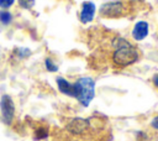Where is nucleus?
I'll return each mask as SVG.
<instances>
[{
    "label": "nucleus",
    "mask_w": 158,
    "mask_h": 141,
    "mask_svg": "<svg viewBox=\"0 0 158 141\" xmlns=\"http://www.w3.org/2000/svg\"><path fill=\"white\" fill-rule=\"evenodd\" d=\"M112 63L118 68H126L136 63L139 58V52L136 46H133L126 38H116L114 41Z\"/></svg>",
    "instance_id": "nucleus-1"
},
{
    "label": "nucleus",
    "mask_w": 158,
    "mask_h": 141,
    "mask_svg": "<svg viewBox=\"0 0 158 141\" xmlns=\"http://www.w3.org/2000/svg\"><path fill=\"white\" fill-rule=\"evenodd\" d=\"M12 14L7 10H0V24L4 25V26H7L12 22Z\"/></svg>",
    "instance_id": "nucleus-9"
},
{
    "label": "nucleus",
    "mask_w": 158,
    "mask_h": 141,
    "mask_svg": "<svg viewBox=\"0 0 158 141\" xmlns=\"http://www.w3.org/2000/svg\"><path fill=\"white\" fill-rule=\"evenodd\" d=\"M95 16V4L91 1H84L81 4L79 19L81 24H89L94 20Z\"/></svg>",
    "instance_id": "nucleus-6"
},
{
    "label": "nucleus",
    "mask_w": 158,
    "mask_h": 141,
    "mask_svg": "<svg viewBox=\"0 0 158 141\" xmlns=\"http://www.w3.org/2000/svg\"><path fill=\"white\" fill-rule=\"evenodd\" d=\"M14 4H15V0H0V7H1L2 10L10 9Z\"/></svg>",
    "instance_id": "nucleus-14"
},
{
    "label": "nucleus",
    "mask_w": 158,
    "mask_h": 141,
    "mask_svg": "<svg viewBox=\"0 0 158 141\" xmlns=\"http://www.w3.org/2000/svg\"><path fill=\"white\" fill-rule=\"evenodd\" d=\"M0 114L2 122L11 125L15 119V104L12 98L9 94H4L0 99Z\"/></svg>",
    "instance_id": "nucleus-4"
},
{
    "label": "nucleus",
    "mask_w": 158,
    "mask_h": 141,
    "mask_svg": "<svg viewBox=\"0 0 158 141\" xmlns=\"http://www.w3.org/2000/svg\"><path fill=\"white\" fill-rule=\"evenodd\" d=\"M128 4L126 1H109L100 6V16L106 19H116L128 12Z\"/></svg>",
    "instance_id": "nucleus-3"
},
{
    "label": "nucleus",
    "mask_w": 158,
    "mask_h": 141,
    "mask_svg": "<svg viewBox=\"0 0 158 141\" xmlns=\"http://www.w3.org/2000/svg\"><path fill=\"white\" fill-rule=\"evenodd\" d=\"M17 4H19L20 7L26 9V10H30V9L33 7L35 0H17Z\"/></svg>",
    "instance_id": "nucleus-13"
},
{
    "label": "nucleus",
    "mask_w": 158,
    "mask_h": 141,
    "mask_svg": "<svg viewBox=\"0 0 158 141\" xmlns=\"http://www.w3.org/2000/svg\"><path fill=\"white\" fill-rule=\"evenodd\" d=\"M73 141H74V140H73Z\"/></svg>",
    "instance_id": "nucleus-18"
},
{
    "label": "nucleus",
    "mask_w": 158,
    "mask_h": 141,
    "mask_svg": "<svg viewBox=\"0 0 158 141\" xmlns=\"http://www.w3.org/2000/svg\"><path fill=\"white\" fill-rule=\"evenodd\" d=\"M48 136V127L42 125V126H38L36 130H35V139L36 140H43Z\"/></svg>",
    "instance_id": "nucleus-10"
},
{
    "label": "nucleus",
    "mask_w": 158,
    "mask_h": 141,
    "mask_svg": "<svg viewBox=\"0 0 158 141\" xmlns=\"http://www.w3.org/2000/svg\"><path fill=\"white\" fill-rule=\"evenodd\" d=\"M151 126H152L153 129L158 130V115H156V116L152 119V121H151Z\"/></svg>",
    "instance_id": "nucleus-15"
},
{
    "label": "nucleus",
    "mask_w": 158,
    "mask_h": 141,
    "mask_svg": "<svg viewBox=\"0 0 158 141\" xmlns=\"http://www.w3.org/2000/svg\"><path fill=\"white\" fill-rule=\"evenodd\" d=\"M14 54H16V57L19 59H23V58H27L28 56H31V51L28 48H16L14 51Z\"/></svg>",
    "instance_id": "nucleus-11"
},
{
    "label": "nucleus",
    "mask_w": 158,
    "mask_h": 141,
    "mask_svg": "<svg viewBox=\"0 0 158 141\" xmlns=\"http://www.w3.org/2000/svg\"><path fill=\"white\" fill-rule=\"evenodd\" d=\"M152 83H153V84H154V85L158 88V73L153 75V78H152Z\"/></svg>",
    "instance_id": "nucleus-16"
},
{
    "label": "nucleus",
    "mask_w": 158,
    "mask_h": 141,
    "mask_svg": "<svg viewBox=\"0 0 158 141\" xmlns=\"http://www.w3.org/2000/svg\"><path fill=\"white\" fill-rule=\"evenodd\" d=\"M57 87L62 94H65L68 96H74V90H73V83L65 79L64 77H57Z\"/></svg>",
    "instance_id": "nucleus-8"
},
{
    "label": "nucleus",
    "mask_w": 158,
    "mask_h": 141,
    "mask_svg": "<svg viewBox=\"0 0 158 141\" xmlns=\"http://www.w3.org/2000/svg\"><path fill=\"white\" fill-rule=\"evenodd\" d=\"M130 1H132V2H142L144 0H130Z\"/></svg>",
    "instance_id": "nucleus-17"
},
{
    "label": "nucleus",
    "mask_w": 158,
    "mask_h": 141,
    "mask_svg": "<svg viewBox=\"0 0 158 141\" xmlns=\"http://www.w3.org/2000/svg\"><path fill=\"white\" fill-rule=\"evenodd\" d=\"M74 96L83 106H89L95 96V82L91 77H80L73 83Z\"/></svg>",
    "instance_id": "nucleus-2"
},
{
    "label": "nucleus",
    "mask_w": 158,
    "mask_h": 141,
    "mask_svg": "<svg viewBox=\"0 0 158 141\" xmlns=\"http://www.w3.org/2000/svg\"><path fill=\"white\" fill-rule=\"evenodd\" d=\"M44 67H46V69H47L48 72H51V73H54V72L58 70V66H57V64L54 63V61L51 59L49 57L44 59Z\"/></svg>",
    "instance_id": "nucleus-12"
},
{
    "label": "nucleus",
    "mask_w": 158,
    "mask_h": 141,
    "mask_svg": "<svg viewBox=\"0 0 158 141\" xmlns=\"http://www.w3.org/2000/svg\"><path fill=\"white\" fill-rule=\"evenodd\" d=\"M148 32H149V25H148V22L141 20V21H138V22L135 24L131 35H132V38L135 41H142V40H144L148 36Z\"/></svg>",
    "instance_id": "nucleus-7"
},
{
    "label": "nucleus",
    "mask_w": 158,
    "mask_h": 141,
    "mask_svg": "<svg viewBox=\"0 0 158 141\" xmlns=\"http://www.w3.org/2000/svg\"><path fill=\"white\" fill-rule=\"evenodd\" d=\"M65 127H67V130L72 135H77V136L85 135L90 130V121L88 119L75 118V119H72L70 121H68V124L65 125Z\"/></svg>",
    "instance_id": "nucleus-5"
}]
</instances>
